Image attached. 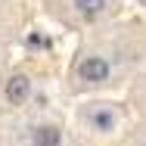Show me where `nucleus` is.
<instances>
[{
    "label": "nucleus",
    "mask_w": 146,
    "mask_h": 146,
    "mask_svg": "<svg viewBox=\"0 0 146 146\" xmlns=\"http://www.w3.org/2000/svg\"><path fill=\"white\" fill-rule=\"evenodd\" d=\"M143 146H146V143H143Z\"/></svg>",
    "instance_id": "6"
},
{
    "label": "nucleus",
    "mask_w": 146,
    "mask_h": 146,
    "mask_svg": "<svg viewBox=\"0 0 146 146\" xmlns=\"http://www.w3.org/2000/svg\"><path fill=\"white\" fill-rule=\"evenodd\" d=\"M31 146H62L65 143V134H62V127L53 124V121H40V124H34L28 134Z\"/></svg>",
    "instance_id": "4"
},
{
    "label": "nucleus",
    "mask_w": 146,
    "mask_h": 146,
    "mask_svg": "<svg viewBox=\"0 0 146 146\" xmlns=\"http://www.w3.org/2000/svg\"><path fill=\"white\" fill-rule=\"evenodd\" d=\"M72 9L81 19H100L109 9V0H72Z\"/></svg>",
    "instance_id": "5"
},
{
    "label": "nucleus",
    "mask_w": 146,
    "mask_h": 146,
    "mask_svg": "<svg viewBox=\"0 0 146 146\" xmlns=\"http://www.w3.org/2000/svg\"><path fill=\"white\" fill-rule=\"evenodd\" d=\"M75 75H78V81H84V84H106L109 78H112V62L106 56H100V53H87V56H81V62L75 65Z\"/></svg>",
    "instance_id": "1"
},
{
    "label": "nucleus",
    "mask_w": 146,
    "mask_h": 146,
    "mask_svg": "<svg viewBox=\"0 0 146 146\" xmlns=\"http://www.w3.org/2000/svg\"><path fill=\"white\" fill-rule=\"evenodd\" d=\"M87 124L96 131V134H112L118 127V112L112 106H106V103H96V106L87 112Z\"/></svg>",
    "instance_id": "3"
},
{
    "label": "nucleus",
    "mask_w": 146,
    "mask_h": 146,
    "mask_svg": "<svg viewBox=\"0 0 146 146\" xmlns=\"http://www.w3.org/2000/svg\"><path fill=\"white\" fill-rule=\"evenodd\" d=\"M34 93V81H31L28 72H13L6 81H3V100L6 106H25Z\"/></svg>",
    "instance_id": "2"
}]
</instances>
